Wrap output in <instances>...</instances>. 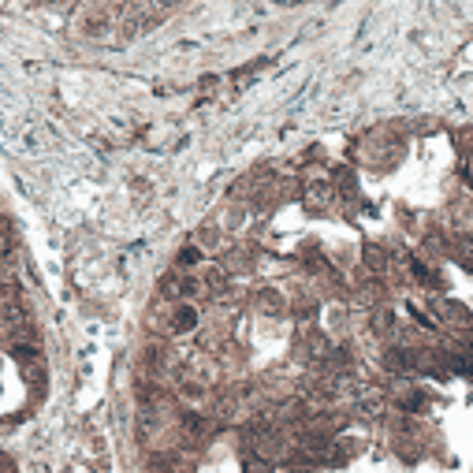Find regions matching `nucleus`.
Wrapping results in <instances>:
<instances>
[{"instance_id":"obj_2","label":"nucleus","mask_w":473,"mask_h":473,"mask_svg":"<svg viewBox=\"0 0 473 473\" xmlns=\"http://www.w3.org/2000/svg\"><path fill=\"white\" fill-rule=\"evenodd\" d=\"M45 4H49V0H45Z\"/></svg>"},{"instance_id":"obj_1","label":"nucleus","mask_w":473,"mask_h":473,"mask_svg":"<svg viewBox=\"0 0 473 473\" xmlns=\"http://www.w3.org/2000/svg\"><path fill=\"white\" fill-rule=\"evenodd\" d=\"M176 328H179V332H187V328H194V309H183V313H176Z\"/></svg>"}]
</instances>
